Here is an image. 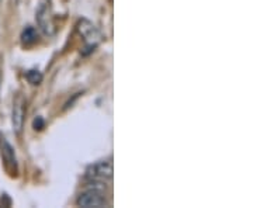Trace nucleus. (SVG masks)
<instances>
[{
	"mask_svg": "<svg viewBox=\"0 0 253 208\" xmlns=\"http://www.w3.org/2000/svg\"><path fill=\"white\" fill-rule=\"evenodd\" d=\"M0 151H1V156L4 159V162L7 163V166L16 170L17 169V158L14 154V149L1 134H0Z\"/></svg>",
	"mask_w": 253,
	"mask_h": 208,
	"instance_id": "20e7f679",
	"label": "nucleus"
},
{
	"mask_svg": "<svg viewBox=\"0 0 253 208\" xmlns=\"http://www.w3.org/2000/svg\"><path fill=\"white\" fill-rule=\"evenodd\" d=\"M78 206L84 208L104 207V206H107V200L104 199L101 191L93 189V190L84 191L82 194L81 197L78 199Z\"/></svg>",
	"mask_w": 253,
	"mask_h": 208,
	"instance_id": "f03ea898",
	"label": "nucleus"
},
{
	"mask_svg": "<svg viewBox=\"0 0 253 208\" xmlns=\"http://www.w3.org/2000/svg\"><path fill=\"white\" fill-rule=\"evenodd\" d=\"M33 127H34V129H36V131H41L42 128L45 127V123H44L42 117L34 118V121H33Z\"/></svg>",
	"mask_w": 253,
	"mask_h": 208,
	"instance_id": "6e6552de",
	"label": "nucleus"
},
{
	"mask_svg": "<svg viewBox=\"0 0 253 208\" xmlns=\"http://www.w3.org/2000/svg\"><path fill=\"white\" fill-rule=\"evenodd\" d=\"M79 33L84 37L86 42H87L91 48H94V46L97 45V42L100 41V33L94 28V26H93L91 23L86 21V20H83L81 24H79Z\"/></svg>",
	"mask_w": 253,
	"mask_h": 208,
	"instance_id": "7ed1b4c3",
	"label": "nucleus"
},
{
	"mask_svg": "<svg viewBox=\"0 0 253 208\" xmlns=\"http://www.w3.org/2000/svg\"><path fill=\"white\" fill-rule=\"evenodd\" d=\"M26 79H27L31 84H40L41 81H42V75H41V72L33 69V71H28V72L26 73Z\"/></svg>",
	"mask_w": 253,
	"mask_h": 208,
	"instance_id": "0eeeda50",
	"label": "nucleus"
},
{
	"mask_svg": "<svg viewBox=\"0 0 253 208\" xmlns=\"http://www.w3.org/2000/svg\"><path fill=\"white\" fill-rule=\"evenodd\" d=\"M23 121H24V109H23V100L18 97L14 101L13 106V114H11V124H13V129L16 134H20L23 129Z\"/></svg>",
	"mask_w": 253,
	"mask_h": 208,
	"instance_id": "39448f33",
	"label": "nucleus"
},
{
	"mask_svg": "<svg viewBox=\"0 0 253 208\" xmlns=\"http://www.w3.org/2000/svg\"><path fill=\"white\" fill-rule=\"evenodd\" d=\"M37 38H38V36H37V31L34 27H27L21 34V41L24 44H33V42H36Z\"/></svg>",
	"mask_w": 253,
	"mask_h": 208,
	"instance_id": "423d86ee",
	"label": "nucleus"
},
{
	"mask_svg": "<svg viewBox=\"0 0 253 208\" xmlns=\"http://www.w3.org/2000/svg\"><path fill=\"white\" fill-rule=\"evenodd\" d=\"M86 176L91 180H107L113 177V161H100L87 167Z\"/></svg>",
	"mask_w": 253,
	"mask_h": 208,
	"instance_id": "f257e3e1",
	"label": "nucleus"
}]
</instances>
